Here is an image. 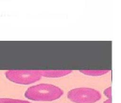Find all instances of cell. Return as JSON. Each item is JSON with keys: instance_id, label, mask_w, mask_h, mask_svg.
I'll list each match as a JSON object with an SVG mask.
<instances>
[{"instance_id": "obj_1", "label": "cell", "mask_w": 121, "mask_h": 103, "mask_svg": "<svg viewBox=\"0 0 121 103\" xmlns=\"http://www.w3.org/2000/svg\"><path fill=\"white\" fill-rule=\"evenodd\" d=\"M63 94L60 87L49 84H40L29 87L25 93L27 99L35 101L48 102L56 100Z\"/></svg>"}, {"instance_id": "obj_2", "label": "cell", "mask_w": 121, "mask_h": 103, "mask_svg": "<svg viewBox=\"0 0 121 103\" xmlns=\"http://www.w3.org/2000/svg\"><path fill=\"white\" fill-rule=\"evenodd\" d=\"M67 97L75 103H95L101 99V94L95 89L79 87L70 90Z\"/></svg>"}, {"instance_id": "obj_3", "label": "cell", "mask_w": 121, "mask_h": 103, "mask_svg": "<svg viewBox=\"0 0 121 103\" xmlns=\"http://www.w3.org/2000/svg\"><path fill=\"white\" fill-rule=\"evenodd\" d=\"M10 81L21 84H30L39 81L42 77L37 70H10L5 73Z\"/></svg>"}, {"instance_id": "obj_4", "label": "cell", "mask_w": 121, "mask_h": 103, "mask_svg": "<svg viewBox=\"0 0 121 103\" xmlns=\"http://www.w3.org/2000/svg\"><path fill=\"white\" fill-rule=\"evenodd\" d=\"M72 72L71 70H39L40 74L41 76L49 77V78H56L68 75H69Z\"/></svg>"}, {"instance_id": "obj_5", "label": "cell", "mask_w": 121, "mask_h": 103, "mask_svg": "<svg viewBox=\"0 0 121 103\" xmlns=\"http://www.w3.org/2000/svg\"><path fill=\"white\" fill-rule=\"evenodd\" d=\"M110 71L109 70H80L79 72L86 75L96 76L105 75Z\"/></svg>"}, {"instance_id": "obj_6", "label": "cell", "mask_w": 121, "mask_h": 103, "mask_svg": "<svg viewBox=\"0 0 121 103\" xmlns=\"http://www.w3.org/2000/svg\"><path fill=\"white\" fill-rule=\"evenodd\" d=\"M0 103H31L27 101L11 98H0Z\"/></svg>"}, {"instance_id": "obj_7", "label": "cell", "mask_w": 121, "mask_h": 103, "mask_svg": "<svg viewBox=\"0 0 121 103\" xmlns=\"http://www.w3.org/2000/svg\"><path fill=\"white\" fill-rule=\"evenodd\" d=\"M104 94L108 99H112V88L109 87L106 88L104 91Z\"/></svg>"}, {"instance_id": "obj_8", "label": "cell", "mask_w": 121, "mask_h": 103, "mask_svg": "<svg viewBox=\"0 0 121 103\" xmlns=\"http://www.w3.org/2000/svg\"><path fill=\"white\" fill-rule=\"evenodd\" d=\"M112 99H108L104 101L103 103H112Z\"/></svg>"}]
</instances>
